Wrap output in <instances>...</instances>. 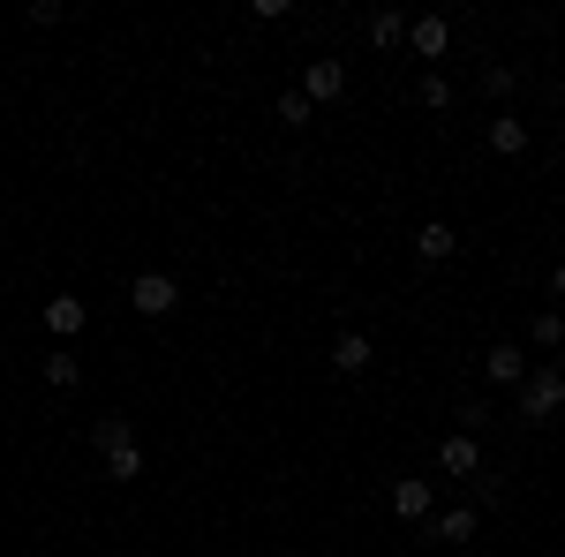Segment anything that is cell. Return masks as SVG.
Segmentation results:
<instances>
[{
    "label": "cell",
    "mask_w": 565,
    "mask_h": 557,
    "mask_svg": "<svg viewBox=\"0 0 565 557\" xmlns=\"http://www.w3.org/2000/svg\"><path fill=\"white\" fill-rule=\"evenodd\" d=\"M558 407H565V369H551V362L527 369L521 377V422H551Z\"/></svg>",
    "instance_id": "1"
},
{
    "label": "cell",
    "mask_w": 565,
    "mask_h": 557,
    "mask_svg": "<svg viewBox=\"0 0 565 557\" xmlns=\"http://www.w3.org/2000/svg\"><path fill=\"white\" fill-rule=\"evenodd\" d=\"M129 309H136V317H174V309H181L174 271H143V279L129 287Z\"/></svg>",
    "instance_id": "2"
},
{
    "label": "cell",
    "mask_w": 565,
    "mask_h": 557,
    "mask_svg": "<svg viewBox=\"0 0 565 557\" xmlns=\"http://www.w3.org/2000/svg\"><path fill=\"white\" fill-rule=\"evenodd\" d=\"M437 468H445V474H460V482H476V474H482V444L468 437V429H452V437L437 444Z\"/></svg>",
    "instance_id": "3"
},
{
    "label": "cell",
    "mask_w": 565,
    "mask_h": 557,
    "mask_svg": "<svg viewBox=\"0 0 565 557\" xmlns=\"http://www.w3.org/2000/svg\"><path fill=\"white\" fill-rule=\"evenodd\" d=\"M340 90H348V68H340V61H309L302 68V98L309 106H332Z\"/></svg>",
    "instance_id": "4"
},
{
    "label": "cell",
    "mask_w": 565,
    "mask_h": 557,
    "mask_svg": "<svg viewBox=\"0 0 565 557\" xmlns=\"http://www.w3.org/2000/svg\"><path fill=\"white\" fill-rule=\"evenodd\" d=\"M407 45H415V61H445L452 23H445V15H415V23H407Z\"/></svg>",
    "instance_id": "5"
},
{
    "label": "cell",
    "mask_w": 565,
    "mask_h": 557,
    "mask_svg": "<svg viewBox=\"0 0 565 557\" xmlns=\"http://www.w3.org/2000/svg\"><path fill=\"white\" fill-rule=\"evenodd\" d=\"M84 317H90V309L76 294H53V301H45V332H53V340H76V332H84Z\"/></svg>",
    "instance_id": "6"
},
{
    "label": "cell",
    "mask_w": 565,
    "mask_h": 557,
    "mask_svg": "<svg viewBox=\"0 0 565 557\" xmlns=\"http://www.w3.org/2000/svg\"><path fill=\"white\" fill-rule=\"evenodd\" d=\"M452 249H460V234H452L445 218H423V234H415V257H423V264H445Z\"/></svg>",
    "instance_id": "7"
},
{
    "label": "cell",
    "mask_w": 565,
    "mask_h": 557,
    "mask_svg": "<svg viewBox=\"0 0 565 557\" xmlns=\"http://www.w3.org/2000/svg\"><path fill=\"white\" fill-rule=\"evenodd\" d=\"M482 369H490V385H521L535 362H527L521 346H490V354H482Z\"/></svg>",
    "instance_id": "8"
},
{
    "label": "cell",
    "mask_w": 565,
    "mask_h": 557,
    "mask_svg": "<svg viewBox=\"0 0 565 557\" xmlns=\"http://www.w3.org/2000/svg\"><path fill=\"white\" fill-rule=\"evenodd\" d=\"M370 362H377V354H370L362 332H340V340H332V369H340V377H362Z\"/></svg>",
    "instance_id": "9"
},
{
    "label": "cell",
    "mask_w": 565,
    "mask_h": 557,
    "mask_svg": "<svg viewBox=\"0 0 565 557\" xmlns=\"http://www.w3.org/2000/svg\"><path fill=\"white\" fill-rule=\"evenodd\" d=\"M392 513H399V519H430V482L399 474V482H392Z\"/></svg>",
    "instance_id": "10"
},
{
    "label": "cell",
    "mask_w": 565,
    "mask_h": 557,
    "mask_svg": "<svg viewBox=\"0 0 565 557\" xmlns=\"http://www.w3.org/2000/svg\"><path fill=\"white\" fill-rule=\"evenodd\" d=\"M490 151H498V159H521V151H527V121L498 114V121H490Z\"/></svg>",
    "instance_id": "11"
},
{
    "label": "cell",
    "mask_w": 565,
    "mask_h": 557,
    "mask_svg": "<svg viewBox=\"0 0 565 557\" xmlns=\"http://www.w3.org/2000/svg\"><path fill=\"white\" fill-rule=\"evenodd\" d=\"M39 369H45V385H53V392H68V385H76V377H84V362H76L68 346H53V354H45Z\"/></svg>",
    "instance_id": "12"
},
{
    "label": "cell",
    "mask_w": 565,
    "mask_h": 557,
    "mask_svg": "<svg viewBox=\"0 0 565 557\" xmlns=\"http://www.w3.org/2000/svg\"><path fill=\"white\" fill-rule=\"evenodd\" d=\"M106 474H114V482H136V474H143V444H114V452H106Z\"/></svg>",
    "instance_id": "13"
},
{
    "label": "cell",
    "mask_w": 565,
    "mask_h": 557,
    "mask_svg": "<svg viewBox=\"0 0 565 557\" xmlns=\"http://www.w3.org/2000/svg\"><path fill=\"white\" fill-rule=\"evenodd\" d=\"M136 429L121 422V415H98V422H90V444H98V452H114V444H129Z\"/></svg>",
    "instance_id": "14"
},
{
    "label": "cell",
    "mask_w": 565,
    "mask_h": 557,
    "mask_svg": "<svg viewBox=\"0 0 565 557\" xmlns=\"http://www.w3.org/2000/svg\"><path fill=\"white\" fill-rule=\"evenodd\" d=\"M476 527H482V513H476V505H460V513H445V519H437V535H445V543H468Z\"/></svg>",
    "instance_id": "15"
},
{
    "label": "cell",
    "mask_w": 565,
    "mask_h": 557,
    "mask_svg": "<svg viewBox=\"0 0 565 557\" xmlns=\"http://www.w3.org/2000/svg\"><path fill=\"white\" fill-rule=\"evenodd\" d=\"M527 340L543 346V354H551V346H565V317H558V309H543V317L527 324Z\"/></svg>",
    "instance_id": "16"
},
{
    "label": "cell",
    "mask_w": 565,
    "mask_h": 557,
    "mask_svg": "<svg viewBox=\"0 0 565 557\" xmlns=\"http://www.w3.org/2000/svg\"><path fill=\"white\" fill-rule=\"evenodd\" d=\"M399 39H407V15H392V8H385V15H370V45H377V53L399 45Z\"/></svg>",
    "instance_id": "17"
},
{
    "label": "cell",
    "mask_w": 565,
    "mask_h": 557,
    "mask_svg": "<svg viewBox=\"0 0 565 557\" xmlns=\"http://www.w3.org/2000/svg\"><path fill=\"white\" fill-rule=\"evenodd\" d=\"M309 114H317V106H309L302 90H287V98H279V121H287V129H309Z\"/></svg>",
    "instance_id": "18"
},
{
    "label": "cell",
    "mask_w": 565,
    "mask_h": 557,
    "mask_svg": "<svg viewBox=\"0 0 565 557\" xmlns=\"http://www.w3.org/2000/svg\"><path fill=\"white\" fill-rule=\"evenodd\" d=\"M423 106L445 114V106H452V84H445V76H423Z\"/></svg>",
    "instance_id": "19"
},
{
    "label": "cell",
    "mask_w": 565,
    "mask_h": 557,
    "mask_svg": "<svg viewBox=\"0 0 565 557\" xmlns=\"http://www.w3.org/2000/svg\"><path fill=\"white\" fill-rule=\"evenodd\" d=\"M551 294H558V301H565V264H558V279H551Z\"/></svg>",
    "instance_id": "20"
}]
</instances>
